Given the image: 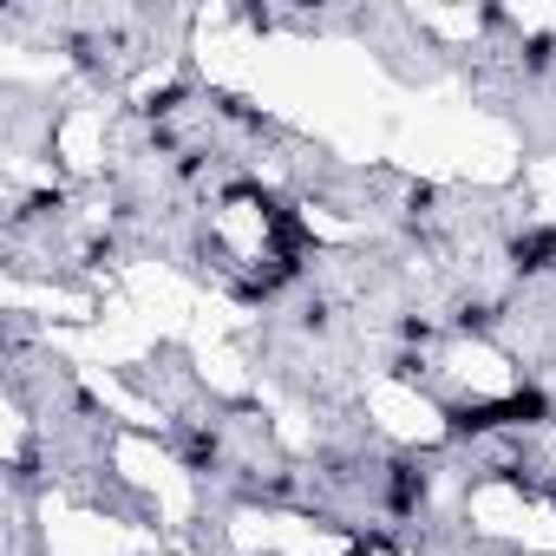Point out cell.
I'll return each instance as SVG.
<instances>
[{
    "mask_svg": "<svg viewBox=\"0 0 556 556\" xmlns=\"http://www.w3.org/2000/svg\"><path fill=\"white\" fill-rule=\"evenodd\" d=\"M549 413L543 393H510V400H478L452 413V432H497V426H536Z\"/></svg>",
    "mask_w": 556,
    "mask_h": 556,
    "instance_id": "cell-1",
    "label": "cell"
},
{
    "mask_svg": "<svg viewBox=\"0 0 556 556\" xmlns=\"http://www.w3.org/2000/svg\"><path fill=\"white\" fill-rule=\"evenodd\" d=\"M510 255H517V275H536V268L556 255V236H549V229H530V236L510 242Z\"/></svg>",
    "mask_w": 556,
    "mask_h": 556,
    "instance_id": "cell-2",
    "label": "cell"
}]
</instances>
